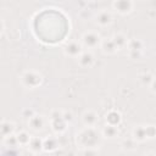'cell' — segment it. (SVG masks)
Segmentation results:
<instances>
[{"label": "cell", "mask_w": 156, "mask_h": 156, "mask_svg": "<svg viewBox=\"0 0 156 156\" xmlns=\"http://www.w3.org/2000/svg\"><path fill=\"white\" fill-rule=\"evenodd\" d=\"M146 134H147V138H155L156 136V128L152 126H147L146 127Z\"/></svg>", "instance_id": "21"}, {"label": "cell", "mask_w": 156, "mask_h": 156, "mask_svg": "<svg viewBox=\"0 0 156 156\" xmlns=\"http://www.w3.org/2000/svg\"><path fill=\"white\" fill-rule=\"evenodd\" d=\"M82 43L84 46L91 49V48H95L96 45L100 44V37L95 32H87L82 37Z\"/></svg>", "instance_id": "3"}, {"label": "cell", "mask_w": 156, "mask_h": 156, "mask_svg": "<svg viewBox=\"0 0 156 156\" xmlns=\"http://www.w3.org/2000/svg\"><path fill=\"white\" fill-rule=\"evenodd\" d=\"M43 145H44V140H41L40 138L38 136H32L30 138V141L28 144V147L30 149V151L33 152H39L41 149H43Z\"/></svg>", "instance_id": "11"}, {"label": "cell", "mask_w": 156, "mask_h": 156, "mask_svg": "<svg viewBox=\"0 0 156 156\" xmlns=\"http://www.w3.org/2000/svg\"><path fill=\"white\" fill-rule=\"evenodd\" d=\"M0 130H1L2 138H6V136L13 134V132H15V124L12 122H10V121H2L1 122Z\"/></svg>", "instance_id": "9"}, {"label": "cell", "mask_w": 156, "mask_h": 156, "mask_svg": "<svg viewBox=\"0 0 156 156\" xmlns=\"http://www.w3.org/2000/svg\"><path fill=\"white\" fill-rule=\"evenodd\" d=\"M34 116V112L32 111V110H26V111H23V117H26V118H30V117H33Z\"/></svg>", "instance_id": "23"}, {"label": "cell", "mask_w": 156, "mask_h": 156, "mask_svg": "<svg viewBox=\"0 0 156 156\" xmlns=\"http://www.w3.org/2000/svg\"><path fill=\"white\" fill-rule=\"evenodd\" d=\"M111 39L113 40L117 50L118 49H122V48H124L127 45V37L124 34H122V33H116Z\"/></svg>", "instance_id": "12"}, {"label": "cell", "mask_w": 156, "mask_h": 156, "mask_svg": "<svg viewBox=\"0 0 156 156\" xmlns=\"http://www.w3.org/2000/svg\"><path fill=\"white\" fill-rule=\"evenodd\" d=\"M66 121L63 118V112L61 111H52L51 113V126L52 129L57 133H61L66 129Z\"/></svg>", "instance_id": "2"}, {"label": "cell", "mask_w": 156, "mask_h": 156, "mask_svg": "<svg viewBox=\"0 0 156 156\" xmlns=\"http://www.w3.org/2000/svg\"><path fill=\"white\" fill-rule=\"evenodd\" d=\"M78 63L82 67H90L94 63V56H93V54L89 52V51H83L78 56Z\"/></svg>", "instance_id": "6"}, {"label": "cell", "mask_w": 156, "mask_h": 156, "mask_svg": "<svg viewBox=\"0 0 156 156\" xmlns=\"http://www.w3.org/2000/svg\"><path fill=\"white\" fill-rule=\"evenodd\" d=\"M140 79H141V80H143V82H144V83H145V82H146V84H147V85H150V84H151V82H152V79H154V78H152V76H151V74H149V73H147V74H143V76H141V78H140Z\"/></svg>", "instance_id": "22"}, {"label": "cell", "mask_w": 156, "mask_h": 156, "mask_svg": "<svg viewBox=\"0 0 156 156\" xmlns=\"http://www.w3.org/2000/svg\"><path fill=\"white\" fill-rule=\"evenodd\" d=\"M102 134H104V136H106V138L113 139V138H116V136L118 135V130H117L116 126H113V124H107V126L104 128Z\"/></svg>", "instance_id": "14"}, {"label": "cell", "mask_w": 156, "mask_h": 156, "mask_svg": "<svg viewBox=\"0 0 156 156\" xmlns=\"http://www.w3.org/2000/svg\"><path fill=\"white\" fill-rule=\"evenodd\" d=\"M133 135H134V139H136L138 141H143L147 138V134H146V127H143V126H138L136 128H134L133 130Z\"/></svg>", "instance_id": "13"}, {"label": "cell", "mask_w": 156, "mask_h": 156, "mask_svg": "<svg viewBox=\"0 0 156 156\" xmlns=\"http://www.w3.org/2000/svg\"><path fill=\"white\" fill-rule=\"evenodd\" d=\"M29 127L34 130H41L44 128V118L43 116H38V115H34L33 117L29 118Z\"/></svg>", "instance_id": "8"}, {"label": "cell", "mask_w": 156, "mask_h": 156, "mask_svg": "<svg viewBox=\"0 0 156 156\" xmlns=\"http://www.w3.org/2000/svg\"><path fill=\"white\" fill-rule=\"evenodd\" d=\"M82 52H83L82 51V45L77 41H71L65 46V54L66 55L76 57V56H79Z\"/></svg>", "instance_id": "5"}, {"label": "cell", "mask_w": 156, "mask_h": 156, "mask_svg": "<svg viewBox=\"0 0 156 156\" xmlns=\"http://www.w3.org/2000/svg\"><path fill=\"white\" fill-rule=\"evenodd\" d=\"M4 143L6 144V146H10V147H16V146L20 144L18 140H17V136L13 135V134H11V135L4 138Z\"/></svg>", "instance_id": "19"}, {"label": "cell", "mask_w": 156, "mask_h": 156, "mask_svg": "<svg viewBox=\"0 0 156 156\" xmlns=\"http://www.w3.org/2000/svg\"><path fill=\"white\" fill-rule=\"evenodd\" d=\"M21 80H22V84L24 87L33 89V88H37V87H39L41 84L43 78H41V76L39 73H37L34 71H27V72H24L22 74Z\"/></svg>", "instance_id": "1"}, {"label": "cell", "mask_w": 156, "mask_h": 156, "mask_svg": "<svg viewBox=\"0 0 156 156\" xmlns=\"http://www.w3.org/2000/svg\"><path fill=\"white\" fill-rule=\"evenodd\" d=\"M112 21V16L107 11H101L96 15V23L100 26H107Z\"/></svg>", "instance_id": "10"}, {"label": "cell", "mask_w": 156, "mask_h": 156, "mask_svg": "<svg viewBox=\"0 0 156 156\" xmlns=\"http://www.w3.org/2000/svg\"><path fill=\"white\" fill-rule=\"evenodd\" d=\"M83 122L85 126L88 127H93L95 126V123L98 122V115L94 112V111H85L83 113V117H82Z\"/></svg>", "instance_id": "7"}, {"label": "cell", "mask_w": 156, "mask_h": 156, "mask_svg": "<svg viewBox=\"0 0 156 156\" xmlns=\"http://www.w3.org/2000/svg\"><path fill=\"white\" fill-rule=\"evenodd\" d=\"M113 7L122 15L128 13L133 9V0H116L113 2Z\"/></svg>", "instance_id": "4"}, {"label": "cell", "mask_w": 156, "mask_h": 156, "mask_svg": "<svg viewBox=\"0 0 156 156\" xmlns=\"http://www.w3.org/2000/svg\"><path fill=\"white\" fill-rule=\"evenodd\" d=\"M16 136H17V140H18L20 145H28L29 141H30V138H32L27 132H20Z\"/></svg>", "instance_id": "18"}, {"label": "cell", "mask_w": 156, "mask_h": 156, "mask_svg": "<svg viewBox=\"0 0 156 156\" xmlns=\"http://www.w3.org/2000/svg\"><path fill=\"white\" fill-rule=\"evenodd\" d=\"M106 121L108 124H113V126H117L121 121V115L116 111H111L108 112V115L106 116Z\"/></svg>", "instance_id": "17"}, {"label": "cell", "mask_w": 156, "mask_h": 156, "mask_svg": "<svg viewBox=\"0 0 156 156\" xmlns=\"http://www.w3.org/2000/svg\"><path fill=\"white\" fill-rule=\"evenodd\" d=\"M150 88H151V90H152L154 93H156V78L152 79V82H151V84H150Z\"/></svg>", "instance_id": "24"}, {"label": "cell", "mask_w": 156, "mask_h": 156, "mask_svg": "<svg viewBox=\"0 0 156 156\" xmlns=\"http://www.w3.org/2000/svg\"><path fill=\"white\" fill-rule=\"evenodd\" d=\"M143 41L139 40V39H134L129 43V50L130 51H140L143 49Z\"/></svg>", "instance_id": "20"}, {"label": "cell", "mask_w": 156, "mask_h": 156, "mask_svg": "<svg viewBox=\"0 0 156 156\" xmlns=\"http://www.w3.org/2000/svg\"><path fill=\"white\" fill-rule=\"evenodd\" d=\"M56 147H57V140H56V138L49 136V138H46V139L44 140L43 149H44L45 151H52V150L56 149Z\"/></svg>", "instance_id": "16"}, {"label": "cell", "mask_w": 156, "mask_h": 156, "mask_svg": "<svg viewBox=\"0 0 156 156\" xmlns=\"http://www.w3.org/2000/svg\"><path fill=\"white\" fill-rule=\"evenodd\" d=\"M101 48H102L104 52H107V54H113L117 50V48H116V45H115L112 39H107V40L101 41Z\"/></svg>", "instance_id": "15"}]
</instances>
